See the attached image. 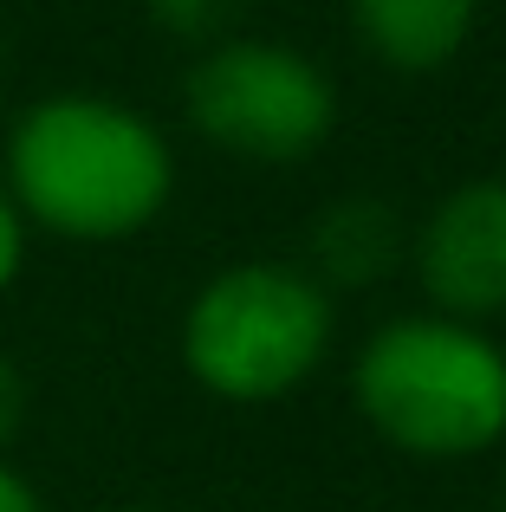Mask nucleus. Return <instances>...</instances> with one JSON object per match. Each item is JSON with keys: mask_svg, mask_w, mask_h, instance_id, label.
Instances as JSON below:
<instances>
[{"mask_svg": "<svg viewBox=\"0 0 506 512\" xmlns=\"http://www.w3.org/2000/svg\"><path fill=\"white\" fill-rule=\"evenodd\" d=\"M0 188L20 208L26 234L39 227L104 247L163 221L176 195V150L137 104L104 91H52L13 117Z\"/></svg>", "mask_w": 506, "mask_h": 512, "instance_id": "f257e3e1", "label": "nucleus"}, {"mask_svg": "<svg viewBox=\"0 0 506 512\" xmlns=\"http://www.w3.org/2000/svg\"><path fill=\"white\" fill-rule=\"evenodd\" d=\"M370 435L409 461H474L506 441V350L487 325L442 312L390 318L351 363Z\"/></svg>", "mask_w": 506, "mask_h": 512, "instance_id": "f03ea898", "label": "nucleus"}, {"mask_svg": "<svg viewBox=\"0 0 506 512\" xmlns=\"http://www.w3.org/2000/svg\"><path fill=\"white\" fill-rule=\"evenodd\" d=\"M331 292L312 273L279 260H241L202 279V292L182 312V370L221 402H279L318 376L331 357Z\"/></svg>", "mask_w": 506, "mask_h": 512, "instance_id": "7ed1b4c3", "label": "nucleus"}, {"mask_svg": "<svg viewBox=\"0 0 506 512\" xmlns=\"http://www.w3.org/2000/svg\"><path fill=\"white\" fill-rule=\"evenodd\" d=\"M182 111L195 137L221 156H241L260 169H292L338 130V91L325 65L305 59L286 39H215L195 52L182 78Z\"/></svg>", "mask_w": 506, "mask_h": 512, "instance_id": "20e7f679", "label": "nucleus"}, {"mask_svg": "<svg viewBox=\"0 0 506 512\" xmlns=\"http://www.w3.org/2000/svg\"><path fill=\"white\" fill-rule=\"evenodd\" d=\"M422 299L461 325H494L506 312V175H474L422 214L409 240Z\"/></svg>", "mask_w": 506, "mask_h": 512, "instance_id": "39448f33", "label": "nucleus"}, {"mask_svg": "<svg viewBox=\"0 0 506 512\" xmlns=\"http://www.w3.org/2000/svg\"><path fill=\"white\" fill-rule=\"evenodd\" d=\"M481 0H351V33L390 72H442L468 52Z\"/></svg>", "mask_w": 506, "mask_h": 512, "instance_id": "423d86ee", "label": "nucleus"}, {"mask_svg": "<svg viewBox=\"0 0 506 512\" xmlns=\"http://www.w3.org/2000/svg\"><path fill=\"white\" fill-rule=\"evenodd\" d=\"M312 260L318 286H377L403 260V221L377 195H344L312 221Z\"/></svg>", "mask_w": 506, "mask_h": 512, "instance_id": "0eeeda50", "label": "nucleus"}, {"mask_svg": "<svg viewBox=\"0 0 506 512\" xmlns=\"http://www.w3.org/2000/svg\"><path fill=\"white\" fill-rule=\"evenodd\" d=\"M247 0H150V20L163 26L169 39H189V46H215V39H234V20H241Z\"/></svg>", "mask_w": 506, "mask_h": 512, "instance_id": "6e6552de", "label": "nucleus"}, {"mask_svg": "<svg viewBox=\"0 0 506 512\" xmlns=\"http://www.w3.org/2000/svg\"><path fill=\"white\" fill-rule=\"evenodd\" d=\"M20 266H26V221H20V208L7 201V188H0V299L13 292Z\"/></svg>", "mask_w": 506, "mask_h": 512, "instance_id": "1a4fd4ad", "label": "nucleus"}, {"mask_svg": "<svg viewBox=\"0 0 506 512\" xmlns=\"http://www.w3.org/2000/svg\"><path fill=\"white\" fill-rule=\"evenodd\" d=\"M20 422H26V383H20V370H13V357L0 350V461H7Z\"/></svg>", "mask_w": 506, "mask_h": 512, "instance_id": "9d476101", "label": "nucleus"}, {"mask_svg": "<svg viewBox=\"0 0 506 512\" xmlns=\"http://www.w3.org/2000/svg\"><path fill=\"white\" fill-rule=\"evenodd\" d=\"M0 512H46V500L33 493V480L13 474L7 461H0Z\"/></svg>", "mask_w": 506, "mask_h": 512, "instance_id": "9b49d317", "label": "nucleus"}, {"mask_svg": "<svg viewBox=\"0 0 506 512\" xmlns=\"http://www.w3.org/2000/svg\"><path fill=\"white\" fill-rule=\"evenodd\" d=\"M117 512H156V506H117Z\"/></svg>", "mask_w": 506, "mask_h": 512, "instance_id": "f8f14e48", "label": "nucleus"}, {"mask_svg": "<svg viewBox=\"0 0 506 512\" xmlns=\"http://www.w3.org/2000/svg\"><path fill=\"white\" fill-rule=\"evenodd\" d=\"M0 72H7V46H0Z\"/></svg>", "mask_w": 506, "mask_h": 512, "instance_id": "ddd939ff", "label": "nucleus"}, {"mask_svg": "<svg viewBox=\"0 0 506 512\" xmlns=\"http://www.w3.org/2000/svg\"><path fill=\"white\" fill-rule=\"evenodd\" d=\"M500 512H506V500H500Z\"/></svg>", "mask_w": 506, "mask_h": 512, "instance_id": "4468645a", "label": "nucleus"}]
</instances>
